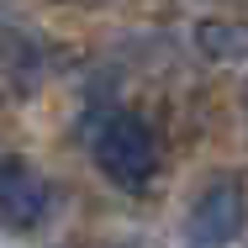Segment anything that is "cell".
<instances>
[{
	"label": "cell",
	"instance_id": "cell-4",
	"mask_svg": "<svg viewBox=\"0 0 248 248\" xmlns=\"http://www.w3.org/2000/svg\"><path fill=\"white\" fill-rule=\"evenodd\" d=\"M196 43L217 63H238V58H248V27H238V21H201Z\"/></svg>",
	"mask_w": 248,
	"mask_h": 248
},
{
	"label": "cell",
	"instance_id": "cell-1",
	"mask_svg": "<svg viewBox=\"0 0 248 248\" xmlns=\"http://www.w3.org/2000/svg\"><path fill=\"white\" fill-rule=\"evenodd\" d=\"M90 153H95V169L116 190H143L158 174V138L132 111H106L90 127Z\"/></svg>",
	"mask_w": 248,
	"mask_h": 248
},
{
	"label": "cell",
	"instance_id": "cell-3",
	"mask_svg": "<svg viewBox=\"0 0 248 248\" xmlns=\"http://www.w3.org/2000/svg\"><path fill=\"white\" fill-rule=\"evenodd\" d=\"M53 206L48 180L27 164V158H5L0 164V222L11 232H32Z\"/></svg>",
	"mask_w": 248,
	"mask_h": 248
},
{
	"label": "cell",
	"instance_id": "cell-2",
	"mask_svg": "<svg viewBox=\"0 0 248 248\" xmlns=\"http://www.w3.org/2000/svg\"><path fill=\"white\" fill-rule=\"evenodd\" d=\"M248 222V196L238 174H217L201 185V196L185 211V248H232Z\"/></svg>",
	"mask_w": 248,
	"mask_h": 248
},
{
	"label": "cell",
	"instance_id": "cell-6",
	"mask_svg": "<svg viewBox=\"0 0 248 248\" xmlns=\"http://www.w3.org/2000/svg\"><path fill=\"white\" fill-rule=\"evenodd\" d=\"M243 106H248V95H243Z\"/></svg>",
	"mask_w": 248,
	"mask_h": 248
},
{
	"label": "cell",
	"instance_id": "cell-5",
	"mask_svg": "<svg viewBox=\"0 0 248 248\" xmlns=\"http://www.w3.org/2000/svg\"><path fill=\"white\" fill-rule=\"evenodd\" d=\"M69 5H106V0H69Z\"/></svg>",
	"mask_w": 248,
	"mask_h": 248
}]
</instances>
